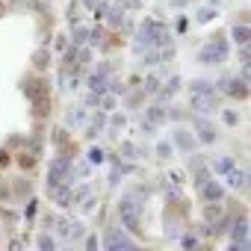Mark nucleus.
<instances>
[{
	"label": "nucleus",
	"mask_w": 251,
	"mask_h": 251,
	"mask_svg": "<svg viewBox=\"0 0 251 251\" xmlns=\"http://www.w3.org/2000/svg\"><path fill=\"white\" fill-rule=\"evenodd\" d=\"M172 33L163 21H142L139 27V45L142 48H160V45H169Z\"/></svg>",
	"instance_id": "obj_1"
},
{
	"label": "nucleus",
	"mask_w": 251,
	"mask_h": 251,
	"mask_svg": "<svg viewBox=\"0 0 251 251\" xmlns=\"http://www.w3.org/2000/svg\"><path fill=\"white\" fill-rule=\"evenodd\" d=\"M118 216H121V222H124V227L127 230H133V233H139L142 227V204L133 198V195H124L121 198V204H118Z\"/></svg>",
	"instance_id": "obj_2"
},
{
	"label": "nucleus",
	"mask_w": 251,
	"mask_h": 251,
	"mask_svg": "<svg viewBox=\"0 0 251 251\" xmlns=\"http://www.w3.org/2000/svg\"><path fill=\"white\" fill-rule=\"evenodd\" d=\"M192 106H195L201 115H207V112L216 109V89H213L207 80H195V83H192Z\"/></svg>",
	"instance_id": "obj_3"
},
{
	"label": "nucleus",
	"mask_w": 251,
	"mask_h": 251,
	"mask_svg": "<svg viewBox=\"0 0 251 251\" xmlns=\"http://www.w3.org/2000/svg\"><path fill=\"white\" fill-rule=\"evenodd\" d=\"M225 56H227V42H225V36H213V39L198 50V62H201V65H219V62H225Z\"/></svg>",
	"instance_id": "obj_4"
},
{
	"label": "nucleus",
	"mask_w": 251,
	"mask_h": 251,
	"mask_svg": "<svg viewBox=\"0 0 251 251\" xmlns=\"http://www.w3.org/2000/svg\"><path fill=\"white\" fill-rule=\"evenodd\" d=\"M103 248L106 251H127V248H136V239H130L127 230H121V227H109L103 233Z\"/></svg>",
	"instance_id": "obj_5"
},
{
	"label": "nucleus",
	"mask_w": 251,
	"mask_h": 251,
	"mask_svg": "<svg viewBox=\"0 0 251 251\" xmlns=\"http://www.w3.org/2000/svg\"><path fill=\"white\" fill-rule=\"evenodd\" d=\"M219 89H222V95L236 98V100L248 98V80H242V77H227V80H219Z\"/></svg>",
	"instance_id": "obj_6"
},
{
	"label": "nucleus",
	"mask_w": 251,
	"mask_h": 251,
	"mask_svg": "<svg viewBox=\"0 0 251 251\" xmlns=\"http://www.w3.org/2000/svg\"><path fill=\"white\" fill-rule=\"evenodd\" d=\"M71 163H68V157H56L53 163H50V177H48V186H53V183H68L71 180Z\"/></svg>",
	"instance_id": "obj_7"
},
{
	"label": "nucleus",
	"mask_w": 251,
	"mask_h": 251,
	"mask_svg": "<svg viewBox=\"0 0 251 251\" xmlns=\"http://www.w3.org/2000/svg\"><path fill=\"white\" fill-rule=\"evenodd\" d=\"M230 236H233V251H248V219L239 216L230 227Z\"/></svg>",
	"instance_id": "obj_8"
},
{
	"label": "nucleus",
	"mask_w": 251,
	"mask_h": 251,
	"mask_svg": "<svg viewBox=\"0 0 251 251\" xmlns=\"http://www.w3.org/2000/svg\"><path fill=\"white\" fill-rule=\"evenodd\" d=\"M201 198L207 201V204H216V201H222V195H225V186H222V180H213V177H207L201 186Z\"/></svg>",
	"instance_id": "obj_9"
},
{
	"label": "nucleus",
	"mask_w": 251,
	"mask_h": 251,
	"mask_svg": "<svg viewBox=\"0 0 251 251\" xmlns=\"http://www.w3.org/2000/svg\"><path fill=\"white\" fill-rule=\"evenodd\" d=\"M195 136L201 142H216V127H213V121H207L204 115H195Z\"/></svg>",
	"instance_id": "obj_10"
},
{
	"label": "nucleus",
	"mask_w": 251,
	"mask_h": 251,
	"mask_svg": "<svg viewBox=\"0 0 251 251\" xmlns=\"http://www.w3.org/2000/svg\"><path fill=\"white\" fill-rule=\"evenodd\" d=\"M48 192H50V198H53L59 207H68V204L74 201V195H71V186H68V183H53V186H48Z\"/></svg>",
	"instance_id": "obj_11"
},
{
	"label": "nucleus",
	"mask_w": 251,
	"mask_h": 251,
	"mask_svg": "<svg viewBox=\"0 0 251 251\" xmlns=\"http://www.w3.org/2000/svg\"><path fill=\"white\" fill-rule=\"evenodd\" d=\"M89 89H92L95 95H106V92H109V77H106L103 71L92 74V77H89Z\"/></svg>",
	"instance_id": "obj_12"
},
{
	"label": "nucleus",
	"mask_w": 251,
	"mask_h": 251,
	"mask_svg": "<svg viewBox=\"0 0 251 251\" xmlns=\"http://www.w3.org/2000/svg\"><path fill=\"white\" fill-rule=\"evenodd\" d=\"M172 142H175L180 151H192V148H195V136H192L189 130H183V127L175 130V139H172Z\"/></svg>",
	"instance_id": "obj_13"
},
{
	"label": "nucleus",
	"mask_w": 251,
	"mask_h": 251,
	"mask_svg": "<svg viewBox=\"0 0 251 251\" xmlns=\"http://www.w3.org/2000/svg\"><path fill=\"white\" fill-rule=\"evenodd\" d=\"M225 180H227L233 189H242V186L248 183V175H245V172H239V169H230V172L225 175Z\"/></svg>",
	"instance_id": "obj_14"
},
{
	"label": "nucleus",
	"mask_w": 251,
	"mask_h": 251,
	"mask_svg": "<svg viewBox=\"0 0 251 251\" xmlns=\"http://www.w3.org/2000/svg\"><path fill=\"white\" fill-rule=\"evenodd\" d=\"M248 36H251L248 24H236V27H233V42H236V45H248Z\"/></svg>",
	"instance_id": "obj_15"
},
{
	"label": "nucleus",
	"mask_w": 251,
	"mask_h": 251,
	"mask_svg": "<svg viewBox=\"0 0 251 251\" xmlns=\"http://www.w3.org/2000/svg\"><path fill=\"white\" fill-rule=\"evenodd\" d=\"M166 121V109L163 106H151L148 109V124H154V127H157V124H163Z\"/></svg>",
	"instance_id": "obj_16"
},
{
	"label": "nucleus",
	"mask_w": 251,
	"mask_h": 251,
	"mask_svg": "<svg viewBox=\"0 0 251 251\" xmlns=\"http://www.w3.org/2000/svg\"><path fill=\"white\" fill-rule=\"evenodd\" d=\"M213 169H216L219 175H227V172H230V169H236V166H233V160H230V157H219V160H213Z\"/></svg>",
	"instance_id": "obj_17"
},
{
	"label": "nucleus",
	"mask_w": 251,
	"mask_h": 251,
	"mask_svg": "<svg viewBox=\"0 0 251 251\" xmlns=\"http://www.w3.org/2000/svg\"><path fill=\"white\" fill-rule=\"evenodd\" d=\"M71 42H74L77 48H83V45L89 42V30H86V27H77V30H74V39H71Z\"/></svg>",
	"instance_id": "obj_18"
},
{
	"label": "nucleus",
	"mask_w": 251,
	"mask_h": 251,
	"mask_svg": "<svg viewBox=\"0 0 251 251\" xmlns=\"http://www.w3.org/2000/svg\"><path fill=\"white\" fill-rule=\"evenodd\" d=\"M180 89V77H172L169 83H166V89H163V95H172V92H177Z\"/></svg>",
	"instance_id": "obj_19"
},
{
	"label": "nucleus",
	"mask_w": 251,
	"mask_h": 251,
	"mask_svg": "<svg viewBox=\"0 0 251 251\" xmlns=\"http://www.w3.org/2000/svg\"><path fill=\"white\" fill-rule=\"evenodd\" d=\"M207 177H210V169H204V166H201V169L195 172V186H201V183H204Z\"/></svg>",
	"instance_id": "obj_20"
},
{
	"label": "nucleus",
	"mask_w": 251,
	"mask_h": 251,
	"mask_svg": "<svg viewBox=\"0 0 251 251\" xmlns=\"http://www.w3.org/2000/svg\"><path fill=\"white\" fill-rule=\"evenodd\" d=\"M39 248H45V251H53V248H56V242H53L50 236H39Z\"/></svg>",
	"instance_id": "obj_21"
},
{
	"label": "nucleus",
	"mask_w": 251,
	"mask_h": 251,
	"mask_svg": "<svg viewBox=\"0 0 251 251\" xmlns=\"http://www.w3.org/2000/svg\"><path fill=\"white\" fill-rule=\"evenodd\" d=\"M213 18H216L213 9H201V12H198V21H201V24H204V21H213Z\"/></svg>",
	"instance_id": "obj_22"
},
{
	"label": "nucleus",
	"mask_w": 251,
	"mask_h": 251,
	"mask_svg": "<svg viewBox=\"0 0 251 251\" xmlns=\"http://www.w3.org/2000/svg\"><path fill=\"white\" fill-rule=\"evenodd\" d=\"M157 154H160V157L166 160V157L172 154V145H169V142H160V145H157Z\"/></svg>",
	"instance_id": "obj_23"
},
{
	"label": "nucleus",
	"mask_w": 251,
	"mask_h": 251,
	"mask_svg": "<svg viewBox=\"0 0 251 251\" xmlns=\"http://www.w3.org/2000/svg\"><path fill=\"white\" fill-rule=\"evenodd\" d=\"M89 160H92V163H103V151H100V148H92V151H89Z\"/></svg>",
	"instance_id": "obj_24"
},
{
	"label": "nucleus",
	"mask_w": 251,
	"mask_h": 251,
	"mask_svg": "<svg viewBox=\"0 0 251 251\" xmlns=\"http://www.w3.org/2000/svg\"><path fill=\"white\" fill-rule=\"evenodd\" d=\"M89 39H92V45H103V30H95V33H89Z\"/></svg>",
	"instance_id": "obj_25"
},
{
	"label": "nucleus",
	"mask_w": 251,
	"mask_h": 251,
	"mask_svg": "<svg viewBox=\"0 0 251 251\" xmlns=\"http://www.w3.org/2000/svg\"><path fill=\"white\" fill-rule=\"evenodd\" d=\"M36 213H39V204H36V198H33L30 207H27V219H36Z\"/></svg>",
	"instance_id": "obj_26"
},
{
	"label": "nucleus",
	"mask_w": 251,
	"mask_h": 251,
	"mask_svg": "<svg viewBox=\"0 0 251 251\" xmlns=\"http://www.w3.org/2000/svg\"><path fill=\"white\" fill-rule=\"evenodd\" d=\"M157 86H160V80H157V77H151V80L145 83V92H157Z\"/></svg>",
	"instance_id": "obj_27"
},
{
	"label": "nucleus",
	"mask_w": 251,
	"mask_h": 251,
	"mask_svg": "<svg viewBox=\"0 0 251 251\" xmlns=\"http://www.w3.org/2000/svg\"><path fill=\"white\" fill-rule=\"evenodd\" d=\"M83 3H86L89 9H95V6H98V0H83Z\"/></svg>",
	"instance_id": "obj_28"
},
{
	"label": "nucleus",
	"mask_w": 251,
	"mask_h": 251,
	"mask_svg": "<svg viewBox=\"0 0 251 251\" xmlns=\"http://www.w3.org/2000/svg\"><path fill=\"white\" fill-rule=\"evenodd\" d=\"M6 160H9V157H6V151H0V166H3Z\"/></svg>",
	"instance_id": "obj_29"
}]
</instances>
